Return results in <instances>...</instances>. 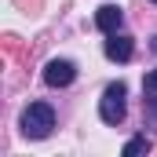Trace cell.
Listing matches in <instances>:
<instances>
[{
	"mask_svg": "<svg viewBox=\"0 0 157 157\" xmlns=\"http://www.w3.org/2000/svg\"><path fill=\"white\" fill-rule=\"evenodd\" d=\"M55 128V110L48 102H29V110L22 113V132L29 139H48Z\"/></svg>",
	"mask_w": 157,
	"mask_h": 157,
	"instance_id": "obj_1",
	"label": "cell"
},
{
	"mask_svg": "<svg viewBox=\"0 0 157 157\" xmlns=\"http://www.w3.org/2000/svg\"><path fill=\"white\" fill-rule=\"evenodd\" d=\"M124 95H128V88L124 84H110L106 91H102V99H99V117L106 121V124H121L124 113H128V106H124Z\"/></svg>",
	"mask_w": 157,
	"mask_h": 157,
	"instance_id": "obj_2",
	"label": "cell"
},
{
	"mask_svg": "<svg viewBox=\"0 0 157 157\" xmlns=\"http://www.w3.org/2000/svg\"><path fill=\"white\" fill-rule=\"evenodd\" d=\"M77 77V66L70 62V59H51L48 66H44V80L51 84V88H66V84H73Z\"/></svg>",
	"mask_w": 157,
	"mask_h": 157,
	"instance_id": "obj_3",
	"label": "cell"
},
{
	"mask_svg": "<svg viewBox=\"0 0 157 157\" xmlns=\"http://www.w3.org/2000/svg\"><path fill=\"white\" fill-rule=\"evenodd\" d=\"M95 26L110 37V33H121V26H124V11L113 7V4H102L99 11H95Z\"/></svg>",
	"mask_w": 157,
	"mask_h": 157,
	"instance_id": "obj_4",
	"label": "cell"
},
{
	"mask_svg": "<svg viewBox=\"0 0 157 157\" xmlns=\"http://www.w3.org/2000/svg\"><path fill=\"white\" fill-rule=\"evenodd\" d=\"M132 55H135L132 37H124V33H110V40H106V59H113V62H128Z\"/></svg>",
	"mask_w": 157,
	"mask_h": 157,
	"instance_id": "obj_5",
	"label": "cell"
},
{
	"mask_svg": "<svg viewBox=\"0 0 157 157\" xmlns=\"http://www.w3.org/2000/svg\"><path fill=\"white\" fill-rule=\"evenodd\" d=\"M146 150H150V139H146V135H135V139H128V143H124V157L146 154Z\"/></svg>",
	"mask_w": 157,
	"mask_h": 157,
	"instance_id": "obj_6",
	"label": "cell"
},
{
	"mask_svg": "<svg viewBox=\"0 0 157 157\" xmlns=\"http://www.w3.org/2000/svg\"><path fill=\"white\" fill-rule=\"evenodd\" d=\"M146 128H154L157 135V91H146Z\"/></svg>",
	"mask_w": 157,
	"mask_h": 157,
	"instance_id": "obj_7",
	"label": "cell"
},
{
	"mask_svg": "<svg viewBox=\"0 0 157 157\" xmlns=\"http://www.w3.org/2000/svg\"><path fill=\"white\" fill-rule=\"evenodd\" d=\"M143 88H146V91H157V70H150V73H146V80H143Z\"/></svg>",
	"mask_w": 157,
	"mask_h": 157,
	"instance_id": "obj_8",
	"label": "cell"
},
{
	"mask_svg": "<svg viewBox=\"0 0 157 157\" xmlns=\"http://www.w3.org/2000/svg\"><path fill=\"white\" fill-rule=\"evenodd\" d=\"M154 51H157V40H154Z\"/></svg>",
	"mask_w": 157,
	"mask_h": 157,
	"instance_id": "obj_9",
	"label": "cell"
},
{
	"mask_svg": "<svg viewBox=\"0 0 157 157\" xmlns=\"http://www.w3.org/2000/svg\"><path fill=\"white\" fill-rule=\"evenodd\" d=\"M154 4H157V0H154Z\"/></svg>",
	"mask_w": 157,
	"mask_h": 157,
	"instance_id": "obj_10",
	"label": "cell"
}]
</instances>
